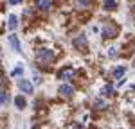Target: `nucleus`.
<instances>
[{
    "instance_id": "obj_1",
    "label": "nucleus",
    "mask_w": 135,
    "mask_h": 129,
    "mask_svg": "<svg viewBox=\"0 0 135 129\" xmlns=\"http://www.w3.org/2000/svg\"><path fill=\"white\" fill-rule=\"evenodd\" d=\"M36 59H38V63H40V64H49L52 59H54V54H52L51 50H40Z\"/></svg>"
},
{
    "instance_id": "obj_2",
    "label": "nucleus",
    "mask_w": 135,
    "mask_h": 129,
    "mask_svg": "<svg viewBox=\"0 0 135 129\" xmlns=\"http://www.w3.org/2000/svg\"><path fill=\"white\" fill-rule=\"evenodd\" d=\"M74 68L72 66H65L63 70H60V79H70V77H74Z\"/></svg>"
},
{
    "instance_id": "obj_3",
    "label": "nucleus",
    "mask_w": 135,
    "mask_h": 129,
    "mask_svg": "<svg viewBox=\"0 0 135 129\" xmlns=\"http://www.w3.org/2000/svg\"><path fill=\"white\" fill-rule=\"evenodd\" d=\"M18 86H20L22 92H25V93H32V84L29 81H25V79H20L18 81Z\"/></svg>"
},
{
    "instance_id": "obj_4",
    "label": "nucleus",
    "mask_w": 135,
    "mask_h": 129,
    "mask_svg": "<svg viewBox=\"0 0 135 129\" xmlns=\"http://www.w3.org/2000/svg\"><path fill=\"white\" fill-rule=\"evenodd\" d=\"M60 93L63 97H72L74 95V88L70 84H61L60 86Z\"/></svg>"
},
{
    "instance_id": "obj_5",
    "label": "nucleus",
    "mask_w": 135,
    "mask_h": 129,
    "mask_svg": "<svg viewBox=\"0 0 135 129\" xmlns=\"http://www.w3.org/2000/svg\"><path fill=\"white\" fill-rule=\"evenodd\" d=\"M115 32H117V31H115V27H112V25H106V27L103 29V36H104V38H114Z\"/></svg>"
},
{
    "instance_id": "obj_6",
    "label": "nucleus",
    "mask_w": 135,
    "mask_h": 129,
    "mask_svg": "<svg viewBox=\"0 0 135 129\" xmlns=\"http://www.w3.org/2000/svg\"><path fill=\"white\" fill-rule=\"evenodd\" d=\"M74 45L79 47V50H85V47H86V38H85V36H79L78 40H74Z\"/></svg>"
},
{
    "instance_id": "obj_7",
    "label": "nucleus",
    "mask_w": 135,
    "mask_h": 129,
    "mask_svg": "<svg viewBox=\"0 0 135 129\" xmlns=\"http://www.w3.org/2000/svg\"><path fill=\"white\" fill-rule=\"evenodd\" d=\"M36 7H40V9H49V7H51V0H36Z\"/></svg>"
},
{
    "instance_id": "obj_8",
    "label": "nucleus",
    "mask_w": 135,
    "mask_h": 129,
    "mask_svg": "<svg viewBox=\"0 0 135 129\" xmlns=\"http://www.w3.org/2000/svg\"><path fill=\"white\" fill-rule=\"evenodd\" d=\"M16 25H18L16 16H15V14H11V16H9V29H11V31H15V29H16Z\"/></svg>"
},
{
    "instance_id": "obj_9",
    "label": "nucleus",
    "mask_w": 135,
    "mask_h": 129,
    "mask_svg": "<svg viewBox=\"0 0 135 129\" xmlns=\"http://www.w3.org/2000/svg\"><path fill=\"white\" fill-rule=\"evenodd\" d=\"M112 92H114V86L112 84H106L103 90H101V93H104V95H112Z\"/></svg>"
},
{
    "instance_id": "obj_10",
    "label": "nucleus",
    "mask_w": 135,
    "mask_h": 129,
    "mask_svg": "<svg viewBox=\"0 0 135 129\" xmlns=\"http://www.w3.org/2000/svg\"><path fill=\"white\" fill-rule=\"evenodd\" d=\"M9 41H11V45H13V47H15V49L20 52V43H18V40H16L15 36H9Z\"/></svg>"
},
{
    "instance_id": "obj_11",
    "label": "nucleus",
    "mask_w": 135,
    "mask_h": 129,
    "mask_svg": "<svg viewBox=\"0 0 135 129\" xmlns=\"http://www.w3.org/2000/svg\"><path fill=\"white\" fill-rule=\"evenodd\" d=\"M104 9H108V11L115 9V2L114 0H106V2H104Z\"/></svg>"
},
{
    "instance_id": "obj_12",
    "label": "nucleus",
    "mask_w": 135,
    "mask_h": 129,
    "mask_svg": "<svg viewBox=\"0 0 135 129\" xmlns=\"http://www.w3.org/2000/svg\"><path fill=\"white\" fill-rule=\"evenodd\" d=\"M15 102H16V106L20 108H25V99H23V97H16V100H15Z\"/></svg>"
},
{
    "instance_id": "obj_13",
    "label": "nucleus",
    "mask_w": 135,
    "mask_h": 129,
    "mask_svg": "<svg viewBox=\"0 0 135 129\" xmlns=\"http://www.w3.org/2000/svg\"><path fill=\"white\" fill-rule=\"evenodd\" d=\"M76 2H78L79 7H88L90 6V0H76Z\"/></svg>"
},
{
    "instance_id": "obj_14",
    "label": "nucleus",
    "mask_w": 135,
    "mask_h": 129,
    "mask_svg": "<svg viewBox=\"0 0 135 129\" xmlns=\"http://www.w3.org/2000/svg\"><path fill=\"white\" fill-rule=\"evenodd\" d=\"M123 74H124V68H115V72H114L115 77H121Z\"/></svg>"
},
{
    "instance_id": "obj_15",
    "label": "nucleus",
    "mask_w": 135,
    "mask_h": 129,
    "mask_svg": "<svg viewBox=\"0 0 135 129\" xmlns=\"http://www.w3.org/2000/svg\"><path fill=\"white\" fill-rule=\"evenodd\" d=\"M20 74H22V68H16V70H13V74H11V75L16 77V75H20Z\"/></svg>"
},
{
    "instance_id": "obj_16",
    "label": "nucleus",
    "mask_w": 135,
    "mask_h": 129,
    "mask_svg": "<svg viewBox=\"0 0 135 129\" xmlns=\"http://www.w3.org/2000/svg\"><path fill=\"white\" fill-rule=\"evenodd\" d=\"M0 100H2V102H6V100H7V95H6V93H2V97H0Z\"/></svg>"
},
{
    "instance_id": "obj_17",
    "label": "nucleus",
    "mask_w": 135,
    "mask_h": 129,
    "mask_svg": "<svg viewBox=\"0 0 135 129\" xmlns=\"http://www.w3.org/2000/svg\"><path fill=\"white\" fill-rule=\"evenodd\" d=\"M22 0H9V4H13V6H15V4H20Z\"/></svg>"
}]
</instances>
